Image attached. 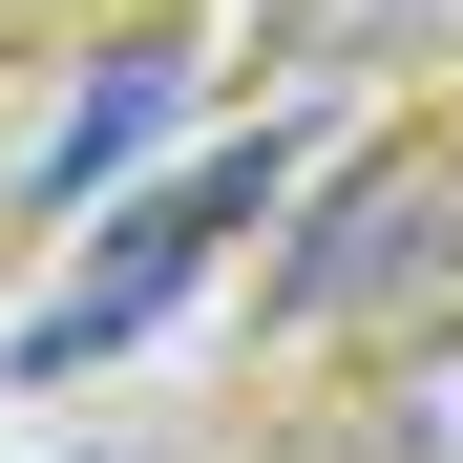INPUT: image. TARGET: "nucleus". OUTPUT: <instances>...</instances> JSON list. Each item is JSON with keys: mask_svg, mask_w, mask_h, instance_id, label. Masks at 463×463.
Listing matches in <instances>:
<instances>
[{"mask_svg": "<svg viewBox=\"0 0 463 463\" xmlns=\"http://www.w3.org/2000/svg\"><path fill=\"white\" fill-rule=\"evenodd\" d=\"M274 190H295V147H274V127H253V147H211V169H169V190L106 232V274L22 317V379H85V358H127V337H147V317H169V295L211 274V232H253Z\"/></svg>", "mask_w": 463, "mask_h": 463, "instance_id": "f257e3e1", "label": "nucleus"}, {"mask_svg": "<svg viewBox=\"0 0 463 463\" xmlns=\"http://www.w3.org/2000/svg\"><path fill=\"white\" fill-rule=\"evenodd\" d=\"M442 274H463V169L379 147V169H337V211L295 232L274 317H379V295H442Z\"/></svg>", "mask_w": 463, "mask_h": 463, "instance_id": "f03ea898", "label": "nucleus"}, {"mask_svg": "<svg viewBox=\"0 0 463 463\" xmlns=\"http://www.w3.org/2000/svg\"><path fill=\"white\" fill-rule=\"evenodd\" d=\"M169 106H190V43H106V63H85V106L43 127V190L85 211L106 169H147V127H169Z\"/></svg>", "mask_w": 463, "mask_h": 463, "instance_id": "7ed1b4c3", "label": "nucleus"}, {"mask_svg": "<svg viewBox=\"0 0 463 463\" xmlns=\"http://www.w3.org/2000/svg\"><path fill=\"white\" fill-rule=\"evenodd\" d=\"M358 463H463V317L379 358V421H358Z\"/></svg>", "mask_w": 463, "mask_h": 463, "instance_id": "20e7f679", "label": "nucleus"}, {"mask_svg": "<svg viewBox=\"0 0 463 463\" xmlns=\"http://www.w3.org/2000/svg\"><path fill=\"white\" fill-rule=\"evenodd\" d=\"M463 0H295L274 22V63H379V43H442Z\"/></svg>", "mask_w": 463, "mask_h": 463, "instance_id": "39448f33", "label": "nucleus"}]
</instances>
